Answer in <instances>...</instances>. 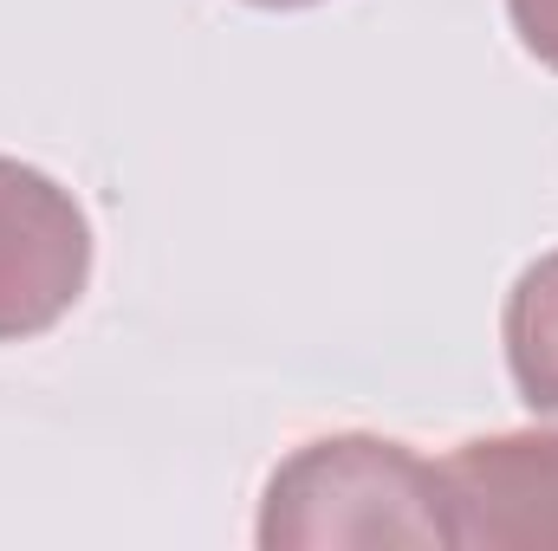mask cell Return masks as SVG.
<instances>
[{
    "label": "cell",
    "instance_id": "cell-3",
    "mask_svg": "<svg viewBox=\"0 0 558 551\" xmlns=\"http://www.w3.org/2000/svg\"><path fill=\"white\" fill-rule=\"evenodd\" d=\"M448 546L461 551H526L558 546V434H474L441 461Z\"/></svg>",
    "mask_w": 558,
    "mask_h": 551
},
{
    "label": "cell",
    "instance_id": "cell-1",
    "mask_svg": "<svg viewBox=\"0 0 558 551\" xmlns=\"http://www.w3.org/2000/svg\"><path fill=\"white\" fill-rule=\"evenodd\" d=\"M254 539L267 551L448 546L441 467L384 434H318L274 467Z\"/></svg>",
    "mask_w": 558,
    "mask_h": 551
},
{
    "label": "cell",
    "instance_id": "cell-6",
    "mask_svg": "<svg viewBox=\"0 0 558 551\" xmlns=\"http://www.w3.org/2000/svg\"><path fill=\"white\" fill-rule=\"evenodd\" d=\"M247 7H274V13H292V7H318V0H247Z\"/></svg>",
    "mask_w": 558,
    "mask_h": 551
},
{
    "label": "cell",
    "instance_id": "cell-2",
    "mask_svg": "<svg viewBox=\"0 0 558 551\" xmlns=\"http://www.w3.org/2000/svg\"><path fill=\"white\" fill-rule=\"evenodd\" d=\"M92 279V221L46 169L0 156V344L52 331Z\"/></svg>",
    "mask_w": 558,
    "mask_h": 551
},
{
    "label": "cell",
    "instance_id": "cell-4",
    "mask_svg": "<svg viewBox=\"0 0 558 551\" xmlns=\"http://www.w3.org/2000/svg\"><path fill=\"white\" fill-rule=\"evenodd\" d=\"M507 370L533 415H558V254L533 260L507 292Z\"/></svg>",
    "mask_w": 558,
    "mask_h": 551
},
{
    "label": "cell",
    "instance_id": "cell-5",
    "mask_svg": "<svg viewBox=\"0 0 558 551\" xmlns=\"http://www.w3.org/2000/svg\"><path fill=\"white\" fill-rule=\"evenodd\" d=\"M507 20H513V33H520V46L558 72V0H507Z\"/></svg>",
    "mask_w": 558,
    "mask_h": 551
}]
</instances>
